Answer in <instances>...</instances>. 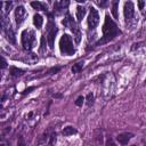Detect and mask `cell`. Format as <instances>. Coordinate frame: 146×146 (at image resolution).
<instances>
[{
  "label": "cell",
  "instance_id": "14",
  "mask_svg": "<svg viewBox=\"0 0 146 146\" xmlns=\"http://www.w3.org/2000/svg\"><path fill=\"white\" fill-rule=\"evenodd\" d=\"M76 132H78L76 129L73 128V127H71V125L65 127V128L63 129V131H62V133H63L64 136H72V135H75Z\"/></svg>",
  "mask_w": 146,
  "mask_h": 146
},
{
  "label": "cell",
  "instance_id": "1",
  "mask_svg": "<svg viewBox=\"0 0 146 146\" xmlns=\"http://www.w3.org/2000/svg\"><path fill=\"white\" fill-rule=\"evenodd\" d=\"M119 34H121V31L119 30L117 25L114 23V21L108 15H106L105 16V22H104V25H103V38L96 42V46L110 42L115 36H117Z\"/></svg>",
  "mask_w": 146,
  "mask_h": 146
},
{
  "label": "cell",
  "instance_id": "17",
  "mask_svg": "<svg viewBox=\"0 0 146 146\" xmlns=\"http://www.w3.org/2000/svg\"><path fill=\"white\" fill-rule=\"evenodd\" d=\"M82 67H83V62H82V60H81V62H78V63H75V64L73 65L72 72H73V73H79V72L82 70Z\"/></svg>",
  "mask_w": 146,
  "mask_h": 146
},
{
  "label": "cell",
  "instance_id": "13",
  "mask_svg": "<svg viewBox=\"0 0 146 146\" xmlns=\"http://www.w3.org/2000/svg\"><path fill=\"white\" fill-rule=\"evenodd\" d=\"M86 15V8L82 6H78L76 7V19L80 22Z\"/></svg>",
  "mask_w": 146,
  "mask_h": 146
},
{
  "label": "cell",
  "instance_id": "23",
  "mask_svg": "<svg viewBox=\"0 0 146 146\" xmlns=\"http://www.w3.org/2000/svg\"><path fill=\"white\" fill-rule=\"evenodd\" d=\"M105 146H116V145H115V143H114V141H113L111 138H108V139L106 140V144H105Z\"/></svg>",
  "mask_w": 146,
  "mask_h": 146
},
{
  "label": "cell",
  "instance_id": "27",
  "mask_svg": "<svg viewBox=\"0 0 146 146\" xmlns=\"http://www.w3.org/2000/svg\"><path fill=\"white\" fill-rule=\"evenodd\" d=\"M143 7H144V2H143V1H140V2H139V8H140V9H143Z\"/></svg>",
  "mask_w": 146,
  "mask_h": 146
},
{
  "label": "cell",
  "instance_id": "5",
  "mask_svg": "<svg viewBox=\"0 0 146 146\" xmlns=\"http://www.w3.org/2000/svg\"><path fill=\"white\" fill-rule=\"evenodd\" d=\"M63 25L64 26H66V27H70L71 30H72V32H73V36H74V40H75V42L76 43H79L80 42V40H81V32H80V30H79V27L76 26V24H75V22L71 18V16L67 14L66 15V17L63 19Z\"/></svg>",
  "mask_w": 146,
  "mask_h": 146
},
{
  "label": "cell",
  "instance_id": "10",
  "mask_svg": "<svg viewBox=\"0 0 146 146\" xmlns=\"http://www.w3.org/2000/svg\"><path fill=\"white\" fill-rule=\"evenodd\" d=\"M132 137H133V133H131V132H123V133H120V135L116 137V139H117V141H119L121 145H127L128 141H129Z\"/></svg>",
  "mask_w": 146,
  "mask_h": 146
},
{
  "label": "cell",
  "instance_id": "20",
  "mask_svg": "<svg viewBox=\"0 0 146 146\" xmlns=\"http://www.w3.org/2000/svg\"><path fill=\"white\" fill-rule=\"evenodd\" d=\"M87 104H88V106H90V105L94 104V95L92 94H89L87 96Z\"/></svg>",
  "mask_w": 146,
  "mask_h": 146
},
{
  "label": "cell",
  "instance_id": "2",
  "mask_svg": "<svg viewBox=\"0 0 146 146\" xmlns=\"http://www.w3.org/2000/svg\"><path fill=\"white\" fill-rule=\"evenodd\" d=\"M59 49H60V52L63 55H66V56H71L74 54V47H73V41H72V38L68 35V34H64L60 40H59Z\"/></svg>",
  "mask_w": 146,
  "mask_h": 146
},
{
  "label": "cell",
  "instance_id": "22",
  "mask_svg": "<svg viewBox=\"0 0 146 146\" xmlns=\"http://www.w3.org/2000/svg\"><path fill=\"white\" fill-rule=\"evenodd\" d=\"M17 146H27V145H26V143H25V140H24V137H23V136H19V138H18V143H17Z\"/></svg>",
  "mask_w": 146,
  "mask_h": 146
},
{
  "label": "cell",
  "instance_id": "4",
  "mask_svg": "<svg viewBox=\"0 0 146 146\" xmlns=\"http://www.w3.org/2000/svg\"><path fill=\"white\" fill-rule=\"evenodd\" d=\"M56 143V133L55 132H43L36 139V146H52Z\"/></svg>",
  "mask_w": 146,
  "mask_h": 146
},
{
  "label": "cell",
  "instance_id": "11",
  "mask_svg": "<svg viewBox=\"0 0 146 146\" xmlns=\"http://www.w3.org/2000/svg\"><path fill=\"white\" fill-rule=\"evenodd\" d=\"M6 34H7V39L9 40V42H11V43H15L16 42V36H15V33H14L10 24L6 27Z\"/></svg>",
  "mask_w": 146,
  "mask_h": 146
},
{
  "label": "cell",
  "instance_id": "26",
  "mask_svg": "<svg viewBox=\"0 0 146 146\" xmlns=\"http://www.w3.org/2000/svg\"><path fill=\"white\" fill-rule=\"evenodd\" d=\"M0 146H9V144L2 139V140H1V143H0Z\"/></svg>",
  "mask_w": 146,
  "mask_h": 146
},
{
  "label": "cell",
  "instance_id": "25",
  "mask_svg": "<svg viewBox=\"0 0 146 146\" xmlns=\"http://www.w3.org/2000/svg\"><path fill=\"white\" fill-rule=\"evenodd\" d=\"M6 66H7V62H6V59L3 57H1V67L5 68Z\"/></svg>",
  "mask_w": 146,
  "mask_h": 146
},
{
  "label": "cell",
  "instance_id": "24",
  "mask_svg": "<svg viewBox=\"0 0 146 146\" xmlns=\"http://www.w3.org/2000/svg\"><path fill=\"white\" fill-rule=\"evenodd\" d=\"M60 70V67H54V68H51V70H49V74H52V73H56V72H58Z\"/></svg>",
  "mask_w": 146,
  "mask_h": 146
},
{
  "label": "cell",
  "instance_id": "16",
  "mask_svg": "<svg viewBox=\"0 0 146 146\" xmlns=\"http://www.w3.org/2000/svg\"><path fill=\"white\" fill-rule=\"evenodd\" d=\"M23 73H24V71L21 70V68H17V67H15V66H11V67H10V75L14 76V78L21 76Z\"/></svg>",
  "mask_w": 146,
  "mask_h": 146
},
{
  "label": "cell",
  "instance_id": "28",
  "mask_svg": "<svg viewBox=\"0 0 146 146\" xmlns=\"http://www.w3.org/2000/svg\"><path fill=\"white\" fill-rule=\"evenodd\" d=\"M54 97H56V98H60L62 95H54Z\"/></svg>",
  "mask_w": 146,
  "mask_h": 146
},
{
  "label": "cell",
  "instance_id": "29",
  "mask_svg": "<svg viewBox=\"0 0 146 146\" xmlns=\"http://www.w3.org/2000/svg\"><path fill=\"white\" fill-rule=\"evenodd\" d=\"M131 146H136V145H131Z\"/></svg>",
  "mask_w": 146,
  "mask_h": 146
},
{
  "label": "cell",
  "instance_id": "18",
  "mask_svg": "<svg viewBox=\"0 0 146 146\" xmlns=\"http://www.w3.org/2000/svg\"><path fill=\"white\" fill-rule=\"evenodd\" d=\"M117 6H119V2L117 1H114L113 2V7H112V14H113V16L115 18L119 17V15H117Z\"/></svg>",
  "mask_w": 146,
  "mask_h": 146
},
{
  "label": "cell",
  "instance_id": "15",
  "mask_svg": "<svg viewBox=\"0 0 146 146\" xmlns=\"http://www.w3.org/2000/svg\"><path fill=\"white\" fill-rule=\"evenodd\" d=\"M31 6L34 8V9H38V10H44L47 11V6L42 2H39V1H33L31 2Z\"/></svg>",
  "mask_w": 146,
  "mask_h": 146
},
{
  "label": "cell",
  "instance_id": "3",
  "mask_svg": "<svg viewBox=\"0 0 146 146\" xmlns=\"http://www.w3.org/2000/svg\"><path fill=\"white\" fill-rule=\"evenodd\" d=\"M36 41H35V35L33 31H29V30H24L22 32V44L23 48L25 50H31L34 46H35Z\"/></svg>",
  "mask_w": 146,
  "mask_h": 146
},
{
  "label": "cell",
  "instance_id": "12",
  "mask_svg": "<svg viewBox=\"0 0 146 146\" xmlns=\"http://www.w3.org/2000/svg\"><path fill=\"white\" fill-rule=\"evenodd\" d=\"M33 23H34V25H35L36 29H41L42 23H43V18H42V16L39 15V14H35L34 17H33Z\"/></svg>",
  "mask_w": 146,
  "mask_h": 146
},
{
  "label": "cell",
  "instance_id": "6",
  "mask_svg": "<svg viewBox=\"0 0 146 146\" xmlns=\"http://www.w3.org/2000/svg\"><path fill=\"white\" fill-rule=\"evenodd\" d=\"M48 34H47V40H48V44L50 48H54V42H55V38H56V34H57V26L52 23V22H49L48 23Z\"/></svg>",
  "mask_w": 146,
  "mask_h": 146
},
{
  "label": "cell",
  "instance_id": "21",
  "mask_svg": "<svg viewBox=\"0 0 146 146\" xmlns=\"http://www.w3.org/2000/svg\"><path fill=\"white\" fill-rule=\"evenodd\" d=\"M83 100H84V98H83L82 96H79V97L76 98V100H75V105H76V106H82Z\"/></svg>",
  "mask_w": 146,
  "mask_h": 146
},
{
  "label": "cell",
  "instance_id": "7",
  "mask_svg": "<svg viewBox=\"0 0 146 146\" xmlns=\"http://www.w3.org/2000/svg\"><path fill=\"white\" fill-rule=\"evenodd\" d=\"M99 23V15H98V11L94 8V7H90V13H89V16H88V26L89 29L94 30Z\"/></svg>",
  "mask_w": 146,
  "mask_h": 146
},
{
  "label": "cell",
  "instance_id": "8",
  "mask_svg": "<svg viewBox=\"0 0 146 146\" xmlns=\"http://www.w3.org/2000/svg\"><path fill=\"white\" fill-rule=\"evenodd\" d=\"M135 15V7L131 1H128L124 3V17L127 22H130L133 18Z\"/></svg>",
  "mask_w": 146,
  "mask_h": 146
},
{
  "label": "cell",
  "instance_id": "19",
  "mask_svg": "<svg viewBox=\"0 0 146 146\" xmlns=\"http://www.w3.org/2000/svg\"><path fill=\"white\" fill-rule=\"evenodd\" d=\"M44 42H46V38H44V35H42V36H41V47H40V51H41V52H44L46 49H47Z\"/></svg>",
  "mask_w": 146,
  "mask_h": 146
},
{
  "label": "cell",
  "instance_id": "9",
  "mask_svg": "<svg viewBox=\"0 0 146 146\" xmlns=\"http://www.w3.org/2000/svg\"><path fill=\"white\" fill-rule=\"evenodd\" d=\"M25 16H26L25 8L23 6H17L16 9H15V19H16L17 25H19L25 19Z\"/></svg>",
  "mask_w": 146,
  "mask_h": 146
}]
</instances>
